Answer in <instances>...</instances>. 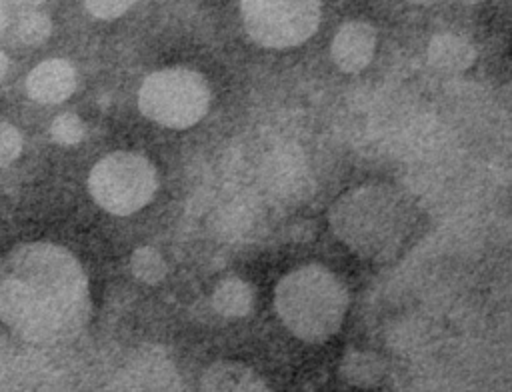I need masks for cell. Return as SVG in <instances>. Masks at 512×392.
Here are the masks:
<instances>
[{
	"instance_id": "8992f818",
	"label": "cell",
	"mask_w": 512,
	"mask_h": 392,
	"mask_svg": "<svg viewBox=\"0 0 512 392\" xmlns=\"http://www.w3.org/2000/svg\"><path fill=\"white\" fill-rule=\"evenodd\" d=\"M246 32L266 48L308 40L320 22V0H240Z\"/></svg>"
},
{
	"instance_id": "30bf717a",
	"label": "cell",
	"mask_w": 512,
	"mask_h": 392,
	"mask_svg": "<svg viewBox=\"0 0 512 392\" xmlns=\"http://www.w3.org/2000/svg\"><path fill=\"white\" fill-rule=\"evenodd\" d=\"M202 390L210 392H266L268 384L260 374L240 362H214L204 370Z\"/></svg>"
},
{
	"instance_id": "ac0fdd59",
	"label": "cell",
	"mask_w": 512,
	"mask_h": 392,
	"mask_svg": "<svg viewBox=\"0 0 512 392\" xmlns=\"http://www.w3.org/2000/svg\"><path fill=\"white\" fill-rule=\"evenodd\" d=\"M90 14L102 20H112L128 12V8L134 6L136 0H82Z\"/></svg>"
},
{
	"instance_id": "d6986e66",
	"label": "cell",
	"mask_w": 512,
	"mask_h": 392,
	"mask_svg": "<svg viewBox=\"0 0 512 392\" xmlns=\"http://www.w3.org/2000/svg\"><path fill=\"white\" fill-rule=\"evenodd\" d=\"M6 72H8V58L4 52H0V80L4 78Z\"/></svg>"
},
{
	"instance_id": "277c9868",
	"label": "cell",
	"mask_w": 512,
	"mask_h": 392,
	"mask_svg": "<svg viewBox=\"0 0 512 392\" xmlns=\"http://www.w3.org/2000/svg\"><path fill=\"white\" fill-rule=\"evenodd\" d=\"M210 88L188 68L156 70L140 86L138 106L146 118L166 128H188L208 110Z\"/></svg>"
},
{
	"instance_id": "ba28073f",
	"label": "cell",
	"mask_w": 512,
	"mask_h": 392,
	"mask_svg": "<svg viewBox=\"0 0 512 392\" xmlns=\"http://www.w3.org/2000/svg\"><path fill=\"white\" fill-rule=\"evenodd\" d=\"M374 48L376 30L368 22H346L332 40V60L340 70L354 74L368 66L374 56Z\"/></svg>"
},
{
	"instance_id": "5bb4252c",
	"label": "cell",
	"mask_w": 512,
	"mask_h": 392,
	"mask_svg": "<svg viewBox=\"0 0 512 392\" xmlns=\"http://www.w3.org/2000/svg\"><path fill=\"white\" fill-rule=\"evenodd\" d=\"M132 274L144 284H158L166 276V262L158 250L150 246H140L130 258Z\"/></svg>"
},
{
	"instance_id": "52a82bcc",
	"label": "cell",
	"mask_w": 512,
	"mask_h": 392,
	"mask_svg": "<svg viewBox=\"0 0 512 392\" xmlns=\"http://www.w3.org/2000/svg\"><path fill=\"white\" fill-rule=\"evenodd\" d=\"M114 388L122 390H176L178 372L156 346H140Z\"/></svg>"
},
{
	"instance_id": "ffe728a7",
	"label": "cell",
	"mask_w": 512,
	"mask_h": 392,
	"mask_svg": "<svg viewBox=\"0 0 512 392\" xmlns=\"http://www.w3.org/2000/svg\"><path fill=\"white\" fill-rule=\"evenodd\" d=\"M410 4H420V6H428V4H434L438 0H408Z\"/></svg>"
},
{
	"instance_id": "5b68a950",
	"label": "cell",
	"mask_w": 512,
	"mask_h": 392,
	"mask_svg": "<svg viewBox=\"0 0 512 392\" xmlns=\"http://www.w3.org/2000/svg\"><path fill=\"white\" fill-rule=\"evenodd\" d=\"M158 180L148 158L134 152H112L104 156L90 172L88 188L96 204L104 210L126 216L144 208Z\"/></svg>"
},
{
	"instance_id": "9a60e30c",
	"label": "cell",
	"mask_w": 512,
	"mask_h": 392,
	"mask_svg": "<svg viewBox=\"0 0 512 392\" xmlns=\"http://www.w3.org/2000/svg\"><path fill=\"white\" fill-rule=\"evenodd\" d=\"M50 30H52L50 18L42 12H30V14L22 16V20L18 22V28H16L18 38L32 46L44 42L50 36Z\"/></svg>"
},
{
	"instance_id": "3957f363",
	"label": "cell",
	"mask_w": 512,
	"mask_h": 392,
	"mask_svg": "<svg viewBox=\"0 0 512 392\" xmlns=\"http://www.w3.org/2000/svg\"><path fill=\"white\" fill-rule=\"evenodd\" d=\"M274 306L294 336L322 342L338 332L348 308V294L330 270L310 264L288 272L278 282Z\"/></svg>"
},
{
	"instance_id": "7a4b0ae2",
	"label": "cell",
	"mask_w": 512,
	"mask_h": 392,
	"mask_svg": "<svg viewBox=\"0 0 512 392\" xmlns=\"http://www.w3.org/2000/svg\"><path fill=\"white\" fill-rule=\"evenodd\" d=\"M330 224L356 254L386 260L398 254L408 228V206L390 186L370 184L350 190L334 202Z\"/></svg>"
},
{
	"instance_id": "4fadbf2b",
	"label": "cell",
	"mask_w": 512,
	"mask_h": 392,
	"mask_svg": "<svg viewBox=\"0 0 512 392\" xmlns=\"http://www.w3.org/2000/svg\"><path fill=\"white\" fill-rule=\"evenodd\" d=\"M340 370H342V376L350 384L368 386V384H374L382 376V362L370 352L356 350V352L346 354Z\"/></svg>"
},
{
	"instance_id": "8fae6325",
	"label": "cell",
	"mask_w": 512,
	"mask_h": 392,
	"mask_svg": "<svg viewBox=\"0 0 512 392\" xmlns=\"http://www.w3.org/2000/svg\"><path fill=\"white\" fill-rule=\"evenodd\" d=\"M476 52L472 44L458 34H436L428 44V60L444 72H462L472 66Z\"/></svg>"
},
{
	"instance_id": "6da1fadb",
	"label": "cell",
	"mask_w": 512,
	"mask_h": 392,
	"mask_svg": "<svg viewBox=\"0 0 512 392\" xmlns=\"http://www.w3.org/2000/svg\"><path fill=\"white\" fill-rule=\"evenodd\" d=\"M88 316V278L66 248L30 242L0 258V320L26 340H70Z\"/></svg>"
},
{
	"instance_id": "9c48e42d",
	"label": "cell",
	"mask_w": 512,
	"mask_h": 392,
	"mask_svg": "<svg viewBox=\"0 0 512 392\" xmlns=\"http://www.w3.org/2000/svg\"><path fill=\"white\" fill-rule=\"evenodd\" d=\"M76 86V72L70 62L52 58L40 62L26 80L28 94L42 104H56L66 100Z\"/></svg>"
},
{
	"instance_id": "e0dca14e",
	"label": "cell",
	"mask_w": 512,
	"mask_h": 392,
	"mask_svg": "<svg viewBox=\"0 0 512 392\" xmlns=\"http://www.w3.org/2000/svg\"><path fill=\"white\" fill-rule=\"evenodd\" d=\"M22 138L18 130L6 122H0V166L14 162L20 156Z\"/></svg>"
},
{
	"instance_id": "7c38bea8",
	"label": "cell",
	"mask_w": 512,
	"mask_h": 392,
	"mask_svg": "<svg viewBox=\"0 0 512 392\" xmlns=\"http://www.w3.org/2000/svg\"><path fill=\"white\" fill-rule=\"evenodd\" d=\"M212 306L220 316L242 318L252 306V290L240 278H226L214 288Z\"/></svg>"
},
{
	"instance_id": "2e32d148",
	"label": "cell",
	"mask_w": 512,
	"mask_h": 392,
	"mask_svg": "<svg viewBox=\"0 0 512 392\" xmlns=\"http://www.w3.org/2000/svg\"><path fill=\"white\" fill-rule=\"evenodd\" d=\"M50 134L58 144H78L84 138V124L76 114L64 112L52 120Z\"/></svg>"
},
{
	"instance_id": "44dd1931",
	"label": "cell",
	"mask_w": 512,
	"mask_h": 392,
	"mask_svg": "<svg viewBox=\"0 0 512 392\" xmlns=\"http://www.w3.org/2000/svg\"><path fill=\"white\" fill-rule=\"evenodd\" d=\"M14 2H18V4H40L44 0H14Z\"/></svg>"
}]
</instances>
